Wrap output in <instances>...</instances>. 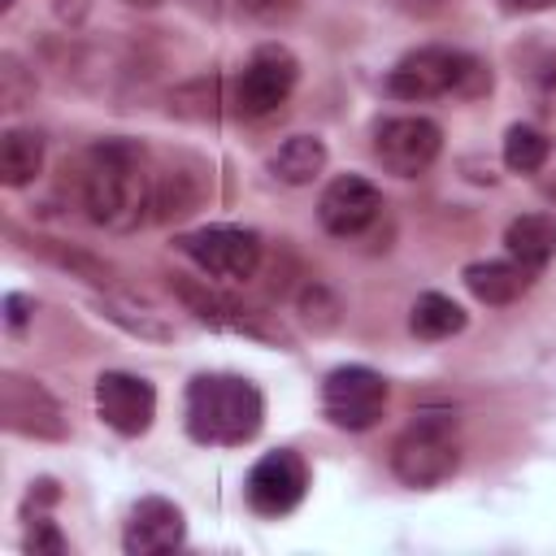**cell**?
Here are the masks:
<instances>
[{
  "instance_id": "obj_8",
  "label": "cell",
  "mask_w": 556,
  "mask_h": 556,
  "mask_svg": "<svg viewBox=\"0 0 556 556\" xmlns=\"http://www.w3.org/2000/svg\"><path fill=\"white\" fill-rule=\"evenodd\" d=\"M295 78H300V65H295V56H291L282 43H265V48H256V52L248 56L243 74H239V87H235V104H239V113H248V117H265V113H274V109L291 96Z\"/></svg>"
},
{
  "instance_id": "obj_14",
  "label": "cell",
  "mask_w": 556,
  "mask_h": 556,
  "mask_svg": "<svg viewBox=\"0 0 556 556\" xmlns=\"http://www.w3.org/2000/svg\"><path fill=\"white\" fill-rule=\"evenodd\" d=\"M187 534V521H182V508L161 500V495H148L130 508V521H126V534H122V547L130 556H161V552H174Z\"/></svg>"
},
{
  "instance_id": "obj_19",
  "label": "cell",
  "mask_w": 556,
  "mask_h": 556,
  "mask_svg": "<svg viewBox=\"0 0 556 556\" xmlns=\"http://www.w3.org/2000/svg\"><path fill=\"white\" fill-rule=\"evenodd\" d=\"M408 326H413L417 339H452L456 330H465V308L452 295L426 291V295H417Z\"/></svg>"
},
{
  "instance_id": "obj_2",
  "label": "cell",
  "mask_w": 556,
  "mask_h": 556,
  "mask_svg": "<svg viewBox=\"0 0 556 556\" xmlns=\"http://www.w3.org/2000/svg\"><path fill=\"white\" fill-rule=\"evenodd\" d=\"M187 434L195 443H213V447H235L248 443L261 430L265 417V400L248 378L235 374H200L187 387Z\"/></svg>"
},
{
  "instance_id": "obj_10",
  "label": "cell",
  "mask_w": 556,
  "mask_h": 556,
  "mask_svg": "<svg viewBox=\"0 0 556 556\" xmlns=\"http://www.w3.org/2000/svg\"><path fill=\"white\" fill-rule=\"evenodd\" d=\"M96 413L117 430V434H143L156 417V391L139 374L109 369L96 378Z\"/></svg>"
},
{
  "instance_id": "obj_17",
  "label": "cell",
  "mask_w": 556,
  "mask_h": 556,
  "mask_svg": "<svg viewBox=\"0 0 556 556\" xmlns=\"http://www.w3.org/2000/svg\"><path fill=\"white\" fill-rule=\"evenodd\" d=\"M43 165V135L39 130H4L0 139V182L4 187H26Z\"/></svg>"
},
{
  "instance_id": "obj_3",
  "label": "cell",
  "mask_w": 556,
  "mask_h": 556,
  "mask_svg": "<svg viewBox=\"0 0 556 556\" xmlns=\"http://www.w3.org/2000/svg\"><path fill=\"white\" fill-rule=\"evenodd\" d=\"M491 87V74L482 61L456 48H417L408 52L391 74L387 91L395 100H434V96H478Z\"/></svg>"
},
{
  "instance_id": "obj_18",
  "label": "cell",
  "mask_w": 556,
  "mask_h": 556,
  "mask_svg": "<svg viewBox=\"0 0 556 556\" xmlns=\"http://www.w3.org/2000/svg\"><path fill=\"white\" fill-rule=\"evenodd\" d=\"M269 169L291 182V187H304L313 182L321 169H326V143L317 135H291L274 156H269Z\"/></svg>"
},
{
  "instance_id": "obj_15",
  "label": "cell",
  "mask_w": 556,
  "mask_h": 556,
  "mask_svg": "<svg viewBox=\"0 0 556 556\" xmlns=\"http://www.w3.org/2000/svg\"><path fill=\"white\" fill-rule=\"evenodd\" d=\"M504 248L530 274L543 269L556 256V217H547V213H521V217H513L508 230H504Z\"/></svg>"
},
{
  "instance_id": "obj_1",
  "label": "cell",
  "mask_w": 556,
  "mask_h": 556,
  "mask_svg": "<svg viewBox=\"0 0 556 556\" xmlns=\"http://www.w3.org/2000/svg\"><path fill=\"white\" fill-rule=\"evenodd\" d=\"M83 208L104 230H135L156 217V174L143 165V148L130 139H104L83 165Z\"/></svg>"
},
{
  "instance_id": "obj_20",
  "label": "cell",
  "mask_w": 556,
  "mask_h": 556,
  "mask_svg": "<svg viewBox=\"0 0 556 556\" xmlns=\"http://www.w3.org/2000/svg\"><path fill=\"white\" fill-rule=\"evenodd\" d=\"M547 156H552V143H547L543 130H534L526 122L508 126V135H504V165L513 174H539L547 165Z\"/></svg>"
},
{
  "instance_id": "obj_25",
  "label": "cell",
  "mask_w": 556,
  "mask_h": 556,
  "mask_svg": "<svg viewBox=\"0 0 556 556\" xmlns=\"http://www.w3.org/2000/svg\"><path fill=\"white\" fill-rule=\"evenodd\" d=\"M556 0H508V9H521V13H539V9H552Z\"/></svg>"
},
{
  "instance_id": "obj_6",
  "label": "cell",
  "mask_w": 556,
  "mask_h": 556,
  "mask_svg": "<svg viewBox=\"0 0 556 556\" xmlns=\"http://www.w3.org/2000/svg\"><path fill=\"white\" fill-rule=\"evenodd\" d=\"M182 256H191L208 278H252L261 265V239L256 230H239V226H204L178 239Z\"/></svg>"
},
{
  "instance_id": "obj_22",
  "label": "cell",
  "mask_w": 556,
  "mask_h": 556,
  "mask_svg": "<svg viewBox=\"0 0 556 556\" xmlns=\"http://www.w3.org/2000/svg\"><path fill=\"white\" fill-rule=\"evenodd\" d=\"M26 96H35V78L26 74V65L13 52H4L0 56V104L4 109H22Z\"/></svg>"
},
{
  "instance_id": "obj_26",
  "label": "cell",
  "mask_w": 556,
  "mask_h": 556,
  "mask_svg": "<svg viewBox=\"0 0 556 556\" xmlns=\"http://www.w3.org/2000/svg\"><path fill=\"white\" fill-rule=\"evenodd\" d=\"M126 4H139V9H152V4H161V0H126Z\"/></svg>"
},
{
  "instance_id": "obj_7",
  "label": "cell",
  "mask_w": 556,
  "mask_h": 556,
  "mask_svg": "<svg viewBox=\"0 0 556 556\" xmlns=\"http://www.w3.org/2000/svg\"><path fill=\"white\" fill-rule=\"evenodd\" d=\"M443 148V130L430 117H387L374 130V156L395 178H417L434 165Z\"/></svg>"
},
{
  "instance_id": "obj_4",
  "label": "cell",
  "mask_w": 556,
  "mask_h": 556,
  "mask_svg": "<svg viewBox=\"0 0 556 556\" xmlns=\"http://www.w3.org/2000/svg\"><path fill=\"white\" fill-rule=\"evenodd\" d=\"M452 417L447 413H426L417 417L391 447V469L404 486H439L443 478L456 473V434H452Z\"/></svg>"
},
{
  "instance_id": "obj_27",
  "label": "cell",
  "mask_w": 556,
  "mask_h": 556,
  "mask_svg": "<svg viewBox=\"0 0 556 556\" xmlns=\"http://www.w3.org/2000/svg\"><path fill=\"white\" fill-rule=\"evenodd\" d=\"M0 4H4V9H9V4H13V0H0Z\"/></svg>"
},
{
  "instance_id": "obj_24",
  "label": "cell",
  "mask_w": 556,
  "mask_h": 556,
  "mask_svg": "<svg viewBox=\"0 0 556 556\" xmlns=\"http://www.w3.org/2000/svg\"><path fill=\"white\" fill-rule=\"evenodd\" d=\"M26 295H4V321H9V330H22L26 326Z\"/></svg>"
},
{
  "instance_id": "obj_21",
  "label": "cell",
  "mask_w": 556,
  "mask_h": 556,
  "mask_svg": "<svg viewBox=\"0 0 556 556\" xmlns=\"http://www.w3.org/2000/svg\"><path fill=\"white\" fill-rule=\"evenodd\" d=\"M104 317L122 321L126 330H135V334H143V339H169V326L156 321L152 308H130L126 300H104Z\"/></svg>"
},
{
  "instance_id": "obj_12",
  "label": "cell",
  "mask_w": 556,
  "mask_h": 556,
  "mask_svg": "<svg viewBox=\"0 0 556 556\" xmlns=\"http://www.w3.org/2000/svg\"><path fill=\"white\" fill-rule=\"evenodd\" d=\"M378 208H382L378 187H374L369 178H361V174H343V178H334V182L321 191V200H317V222H321L330 235L348 239V235H361V230L378 217Z\"/></svg>"
},
{
  "instance_id": "obj_9",
  "label": "cell",
  "mask_w": 556,
  "mask_h": 556,
  "mask_svg": "<svg viewBox=\"0 0 556 556\" xmlns=\"http://www.w3.org/2000/svg\"><path fill=\"white\" fill-rule=\"evenodd\" d=\"M304 486H308L304 460L291 447H278V452H265L252 465V473H248V504L261 517H282V513H291L304 500Z\"/></svg>"
},
{
  "instance_id": "obj_16",
  "label": "cell",
  "mask_w": 556,
  "mask_h": 556,
  "mask_svg": "<svg viewBox=\"0 0 556 556\" xmlns=\"http://www.w3.org/2000/svg\"><path fill=\"white\" fill-rule=\"evenodd\" d=\"M465 287L473 291V300L482 304H513L517 295L530 291V269L508 261H473L465 265Z\"/></svg>"
},
{
  "instance_id": "obj_5",
  "label": "cell",
  "mask_w": 556,
  "mask_h": 556,
  "mask_svg": "<svg viewBox=\"0 0 556 556\" xmlns=\"http://www.w3.org/2000/svg\"><path fill=\"white\" fill-rule=\"evenodd\" d=\"M321 408L343 430H369L387 408V382L369 365H339L321 382Z\"/></svg>"
},
{
  "instance_id": "obj_11",
  "label": "cell",
  "mask_w": 556,
  "mask_h": 556,
  "mask_svg": "<svg viewBox=\"0 0 556 556\" xmlns=\"http://www.w3.org/2000/svg\"><path fill=\"white\" fill-rule=\"evenodd\" d=\"M174 291L182 295V304L204 321V326H222V330H235V334H252V339H274V343H287L282 326L265 321V313L256 308H243L239 300L213 291V287H200V282H187V278H174Z\"/></svg>"
},
{
  "instance_id": "obj_23",
  "label": "cell",
  "mask_w": 556,
  "mask_h": 556,
  "mask_svg": "<svg viewBox=\"0 0 556 556\" xmlns=\"http://www.w3.org/2000/svg\"><path fill=\"white\" fill-rule=\"evenodd\" d=\"M26 547H30V552H52V556H61V552H65V539L52 530V521H39L35 534L26 539Z\"/></svg>"
},
{
  "instance_id": "obj_13",
  "label": "cell",
  "mask_w": 556,
  "mask_h": 556,
  "mask_svg": "<svg viewBox=\"0 0 556 556\" xmlns=\"http://www.w3.org/2000/svg\"><path fill=\"white\" fill-rule=\"evenodd\" d=\"M0 413H4V426L17 430V434H39V439H61L65 434L56 400L39 382H30V378L4 374V382H0Z\"/></svg>"
}]
</instances>
